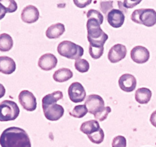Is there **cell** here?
Returning <instances> with one entry per match:
<instances>
[{"label":"cell","instance_id":"obj_1","mask_svg":"<svg viewBox=\"0 0 156 147\" xmlns=\"http://www.w3.org/2000/svg\"><path fill=\"white\" fill-rule=\"evenodd\" d=\"M2 147H31V140L23 129L11 127L5 129L0 136Z\"/></svg>","mask_w":156,"mask_h":147},{"label":"cell","instance_id":"obj_5","mask_svg":"<svg viewBox=\"0 0 156 147\" xmlns=\"http://www.w3.org/2000/svg\"><path fill=\"white\" fill-rule=\"evenodd\" d=\"M20 113V109L16 102L5 100L0 103V122L15 120Z\"/></svg>","mask_w":156,"mask_h":147},{"label":"cell","instance_id":"obj_8","mask_svg":"<svg viewBox=\"0 0 156 147\" xmlns=\"http://www.w3.org/2000/svg\"><path fill=\"white\" fill-rule=\"evenodd\" d=\"M19 101L22 107L27 111H34L37 108V101L35 96L31 91H21L19 94Z\"/></svg>","mask_w":156,"mask_h":147},{"label":"cell","instance_id":"obj_30","mask_svg":"<svg viewBox=\"0 0 156 147\" xmlns=\"http://www.w3.org/2000/svg\"><path fill=\"white\" fill-rule=\"evenodd\" d=\"M127 141L125 136H117L113 138L112 142V147H126Z\"/></svg>","mask_w":156,"mask_h":147},{"label":"cell","instance_id":"obj_7","mask_svg":"<svg viewBox=\"0 0 156 147\" xmlns=\"http://www.w3.org/2000/svg\"><path fill=\"white\" fill-rule=\"evenodd\" d=\"M42 109L45 118L50 121H58L64 116V107L57 103L42 106Z\"/></svg>","mask_w":156,"mask_h":147},{"label":"cell","instance_id":"obj_26","mask_svg":"<svg viewBox=\"0 0 156 147\" xmlns=\"http://www.w3.org/2000/svg\"><path fill=\"white\" fill-rule=\"evenodd\" d=\"M0 3L5 7L8 13H13L18 9V5L16 0H0Z\"/></svg>","mask_w":156,"mask_h":147},{"label":"cell","instance_id":"obj_32","mask_svg":"<svg viewBox=\"0 0 156 147\" xmlns=\"http://www.w3.org/2000/svg\"><path fill=\"white\" fill-rule=\"evenodd\" d=\"M142 0H124L123 6L126 9H133L139 5Z\"/></svg>","mask_w":156,"mask_h":147},{"label":"cell","instance_id":"obj_29","mask_svg":"<svg viewBox=\"0 0 156 147\" xmlns=\"http://www.w3.org/2000/svg\"><path fill=\"white\" fill-rule=\"evenodd\" d=\"M87 19H95L99 22L100 25H102L104 20V17H103V14L100 12L97 11L96 9H90L89 11L87 13Z\"/></svg>","mask_w":156,"mask_h":147},{"label":"cell","instance_id":"obj_36","mask_svg":"<svg viewBox=\"0 0 156 147\" xmlns=\"http://www.w3.org/2000/svg\"><path fill=\"white\" fill-rule=\"evenodd\" d=\"M5 94V88L2 84H0V98H2Z\"/></svg>","mask_w":156,"mask_h":147},{"label":"cell","instance_id":"obj_13","mask_svg":"<svg viewBox=\"0 0 156 147\" xmlns=\"http://www.w3.org/2000/svg\"><path fill=\"white\" fill-rule=\"evenodd\" d=\"M40 16L37 7L32 5H28L22 9L21 13V19L22 22L27 24H33L37 22Z\"/></svg>","mask_w":156,"mask_h":147},{"label":"cell","instance_id":"obj_3","mask_svg":"<svg viewBox=\"0 0 156 147\" xmlns=\"http://www.w3.org/2000/svg\"><path fill=\"white\" fill-rule=\"evenodd\" d=\"M58 52L61 56L72 60L81 58L84 53L83 47L70 41H63L58 45Z\"/></svg>","mask_w":156,"mask_h":147},{"label":"cell","instance_id":"obj_23","mask_svg":"<svg viewBox=\"0 0 156 147\" xmlns=\"http://www.w3.org/2000/svg\"><path fill=\"white\" fill-rule=\"evenodd\" d=\"M87 113L88 109L87 108L86 105H76L70 112V115L75 118H83V117L86 116Z\"/></svg>","mask_w":156,"mask_h":147},{"label":"cell","instance_id":"obj_12","mask_svg":"<svg viewBox=\"0 0 156 147\" xmlns=\"http://www.w3.org/2000/svg\"><path fill=\"white\" fill-rule=\"evenodd\" d=\"M131 58L136 64H145L149 60L150 52L144 46L138 45L133 48L131 51Z\"/></svg>","mask_w":156,"mask_h":147},{"label":"cell","instance_id":"obj_19","mask_svg":"<svg viewBox=\"0 0 156 147\" xmlns=\"http://www.w3.org/2000/svg\"><path fill=\"white\" fill-rule=\"evenodd\" d=\"M151 95L152 93L151 90L146 88H141L136 91L135 98L139 104H147L151 100Z\"/></svg>","mask_w":156,"mask_h":147},{"label":"cell","instance_id":"obj_2","mask_svg":"<svg viewBox=\"0 0 156 147\" xmlns=\"http://www.w3.org/2000/svg\"><path fill=\"white\" fill-rule=\"evenodd\" d=\"M100 24L95 19H88L87 22V40L92 47H103L109 38L106 33L103 31Z\"/></svg>","mask_w":156,"mask_h":147},{"label":"cell","instance_id":"obj_22","mask_svg":"<svg viewBox=\"0 0 156 147\" xmlns=\"http://www.w3.org/2000/svg\"><path fill=\"white\" fill-rule=\"evenodd\" d=\"M63 93L61 91H55V92L51 93V94H47L44 96L41 100V105L45 106V105L52 104V103H57L58 100L63 99Z\"/></svg>","mask_w":156,"mask_h":147},{"label":"cell","instance_id":"obj_4","mask_svg":"<svg viewBox=\"0 0 156 147\" xmlns=\"http://www.w3.org/2000/svg\"><path fill=\"white\" fill-rule=\"evenodd\" d=\"M131 20L139 25L152 27L156 25V11L153 9H139L132 13Z\"/></svg>","mask_w":156,"mask_h":147},{"label":"cell","instance_id":"obj_17","mask_svg":"<svg viewBox=\"0 0 156 147\" xmlns=\"http://www.w3.org/2000/svg\"><path fill=\"white\" fill-rule=\"evenodd\" d=\"M65 31V26L62 23H56L51 25L46 30V36L49 39L60 38Z\"/></svg>","mask_w":156,"mask_h":147},{"label":"cell","instance_id":"obj_6","mask_svg":"<svg viewBox=\"0 0 156 147\" xmlns=\"http://www.w3.org/2000/svg\"><path fill=\"white\" fill-rule=\"evenodd\" d=\"M85 105L88 109V113L94 116L100 113L106 106L103 99L97 94H90L87 96L85 100Z\"/></svg>","mask_w":156,"mask_h":147},{"label":"cell","instance_id":"obj_10","mask_svg":"<svg viewBox=\"0 0 156 147\" xmlns=\"http://www.w3.org/2000/svg\"><path fill=\"white\" fill-rule=\"evenodd\" d=\"M127 55V49L122 44H116L112 46L108 53V59L111 63H118L123 60Z\"/></svg>","mask_w":156,"mask_h":147},{"label":"cell","instance_id":"obj_18","mask_svg":"<svg viewBox=\"0 0 156 147\" xmlns=\"http://www.w3.org/2000/svg\"><path fill=\"white\" fill-rule=\"evenodd\" d=\"M73 77V72L71 70L66 67H62L54 73L53 79L55 81L58 82V83H63L69 81Z\"/></svg>","mask_w":156,"mask_h":147},{"label":"cell","instance_id":"obj_34","mask_svg":"<svg viewBox=\"0 0 156 147\" xmlns=\"http://www.w3.org/2000/svg\"><path fill=\"white\" fill-rule=\"evenodd\" d=\"M7 11L5 9V7L2 5V4L0 3V20H2V19H4V17L6 15Z\"/></svg>","mask_w":156,"mask_h":147},{"label":"cell","instance_id":"obj_16","mask_svg":"<svg viewBox=\"0 0 156 147\" xmlns=\"http://www.w3.org/2000/svg\"><path fill=\"white\" fill-rule=\"evenodd\" d=\"M16 70L14 60L8 56H0V72L4 74H11Z\"/></svg>","mask_w":156,"mask_h":147},{"label":"cell","instance_id":"obj_14","mask_svg":"<svg viewBox=\"0 0 156 147\" xmlns=\"http://www.w3.org/2000/svg\"><path fill=\"white\" fill-rule=\"evenodd\" d=\"M137 81L135 76L130 74H124L119 79V86L124 92H133L136 88Z\"/></svg>","mask_w":156,"mask_h":147},{"label":"cell","instance_id":"obj_9","mask_svg":"<svg viewBox=\"0 0 156 147\" xmlns=\"http://www.w3.org/2000/svg\"><path fill=\"white\" fill-rule=\"evenodd\" d=\"M68 96L73 103H81L86 99V91L79 82H73L68 88Z\"/></svg>","mask_w":156,"mask_h":147},{"label":"cell","instance_id":"obj_28","mask_svg":"<svg viewBox=\"0 0 156 147\" xmlns=\"http://www.w3.org/2000/svg\"><path fill=\"white\" fill-rule=\"evenodd\" d=\"M113 1L114 0H100V9L102 13L107 15V13L113 9Z\"/></svg>","mask_w":156,"mask_h":147},{"label":"cell","instance_id":"obj_20","mask_svg":"<svg viewBox=\"0 0 156 147\" xmlns=\"http://www.w3.org/2000/svg\"><path fill=\"white\" fill-rule=\"evenodd\" d=\"M100 129V124L96 120H90L83 123L80 126V131L86 135L92 134Z\"/></svg>","mask_w":156,"mask_h":147},{"label":"cell","instance_id":"obj_35","mask_svg":"<svg viewBox=\"0 0 156 147\" xmlns=\"http://www.w3.org/2000/svg\"><path fill=\"white\" fill-rule=\"evenodd\" d=\"M150 123H151L153 127H154L156 128V110H154L151 114V117H150Z\"/></svg>","mask_w":156,"mask_h":147},{"label":"cell","instance_id":"obj_15","mask_svg":"<svg viewBox=\"0 0 156 147\" xmlns=\"http://www.w3.org/2000/svg\"><path fill=\"white\" fill-rule=\"evenodd\" d=\"M58 64V58L55 55L51 53L41 55L37 61V65L41 70L48 71L55 68Z\"/></svg>","mask_w":156,"mask_h":147},{"label":"cell","instance_id":"obj_25","mask_svg":"<svg viewBox=\"0 0 156 147\" xmlns=\"http://www.w3.org/2000/svg\"><path fill=\"white\" fill-rule=\"evenodd\" d=\"M75 68L80 73H86L90 69V64L86 59H76L75 61Z\"/></svg>","mask_w":156,"mask_h":147},{"label":"cell","instance_id":"obj_11","mask_svg":"<svg viewBox=\"0 0 156 147\" xmlns=\"http://www.w3.org/2000/svg\"><path fill=\"white\" fill-rule=\"evenodd\" d=\"M107 22L112 28H118L122 26L125 22L126 16L123 12L120 9H112L107 13Z\"/></svg>","mask_w":156,"mask_h":147},{"label":"cell","instance_id":"obj_21","mask_svg":"<svg viewBox=\"0 0 156 147\" xmlns=\"http://www.w3.org/2000/svg\"><path fill=\"white\" fill-rule=\"evenodd\" d=\"M13 47V39L7 33L0 34V52H6Z\"/></svg>","mask_w":156,"mask_h":147},{"label":"cell","instance_id":"obj_24","mask_svg":"<svg viewBox=\"0 0 156 147\" xmlns=\"http://www.w3.org/2000/svg\"><path fill=\"white\" fill-rule=\"evenodd\" d=\"M88 138L90 140V142H92L93 143L95 144H100L103 142L104 140V132H103V129L100 128V130H97L95 133H92V134L87 135Z\"/></svg>","mask_w":156,"mask_h":147},{"label":"cell","instance_id":"obj_33","mask_svg":"<svg viewBox=\"0 0 156 147\" xmlns=\"http://www.w3.org/2000/svg\"><path fill=\"white\" fill-rule=\"evenodd\" d=\"M73 2L76 7L80 9H83L90 5L92 0H73Z\"/></svg>","mask_w":156,"mask_h":147},{"label":"cell","instance_id":"obj_31","mask_svg":"<svg viewBox=\"0 0 156 147\" xmlns=\"http://www.w3.org/2000/svg\"><path fill=\"white\" fill-rule=\"evenodd\" d=\"M111 111H112V110H111L110 106H105L104 109H103L100 113H99L98 114L94 116V117L97 119V120H99L100 121V122H102V121H104L107 118L108 115H109V113H110Z\"/></svg>","mask_w":156,"mask_h":147},{"label":"cell","instance_id":"obj_27","mask_svg":"<svg viewBox=\"0 0 156 147\" xmlns=\"http://www.w3.org/2000/svg\"><path fill=\"white\" fill-rule=\"evenodd\" d=\"M104 52V47H92L89 46V53L91 58L94 59H99L102 57Z\"/></svg>","mask_w":156,"mask_h":147}]
</instances>
